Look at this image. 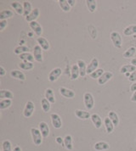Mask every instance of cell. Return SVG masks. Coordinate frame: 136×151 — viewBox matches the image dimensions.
<instances>
[{"instance_id": "cell-15", "label": "cell", "mask_w": 136, "mask_h": 151, "mask_svg": "<svg viewBox=\"0 0 136 151\" xmlns=\"http://www.w3.org/2000/svg\"><path fill=\"white\" fill-rule=\"evenodd\" d=\"M37 41H38V45L42 48L43 50L48 51V50L49 49V48H50L49 42H48V41L46 38H44V37H38Z\"/></svg>"}, {"instance_id": "cell-40", "label": "cell", "mask_w": 136, "mask_h": 151, "mask_svg": "<svg viewBox=\"0 0 136 151\" xmlns=\"http://www.w3.org/2000/svg\"><path fill=\"white\" fill-rule=\"evenodd\" d=\"M3 151H12V146L9 140H4L2 144Z\"/></svg>"}, {"instance_id": "cell-23", "label": "cell", "mask_w": 136, "mask_h": 151, "mask_svg": "<svg viewBox=\"0 0 136 151\" xmlns=\"http://www.w3.org/2000/svg\"><path fill=\"white\" fill-rule=\"evenodd\" d=\"M135 70V66L133 65H131V64H130V65H122V67L120 68V73L125 75V74L128 73V72H130V73L134 72Z\"/></svg>"}, {"instance_id": "cell-39", "label": "cell", "mask_w": 136, "mask_h": 151, "mask_svg": "<svg viewBox=\"0 0 136 151\" xmlns=\"http://www.w3.org/2000/svg\"><path fill=\"white\" fill-rule=\"evenodd\" d=\"M12 104V99H1L0 101V109L4 110L10 107Z\"/></svg>"}, {"instance_id": "cell-18", "label": "cell", "mask_w": 136, "mask_h": 151, "mask_svg": "<svg viewBox=\"0 0 136 151\" xmlns=\"http://www.w3.org/2000/svg\"><path fill=\"white\" fill-rule=\"evenodd\" d=\"M10 76L14 78L17 79V80H20V81H25L26 80V76L20 70H13L10 71Z\"/></svg>"}, {"instance_id": "cell-30", "label": "cell", "mask_w": 136, "mask_h": 151, "mask_svg": "<svg viewBox=\"0 0 136 151\" xmlns=\"http://www.w3.org/2000/svg\"><path fill=\"white\" fill-rule=\"evenodd\" d=\"M41 106H42V109L44 112H48L50 110V107H51V103L46 98H43L41 99Z\"/></svg>"}, {"instance_id": "cell-31", "label": "cell", "mask_w": 136, "mask_h": 151, "mask_svg": "<svg viewBox=\"0 0 136 151\" xmlns=\"http://www.w3.org/2000/svg\"><path fill=\"white\" fill-rule=\"evenodd\" d=\"M20 59L21 60H23V62H31L33 63L34 61V56L32 54L28 53H24L22 55H20Z\"/></svg>"}, {"instance_id": "cell-38", "label": "cell", "mask_w": 136, "mask_h": 151, "mask_svg": "<svg viewBox=\"0 0 136 151\" xmlns=\"http://www.w3.org/2000/svg\"><path fill=\"white\" fill-rule=\"evenodd\" d=\"M104 73H105V71H104L103 69L98 68L95 71H94L92 74H90L89 76H90V77H91L92 79H99Z\"/></svg>"}, {"instance_id": "cell-35", "label": "cell", "mask_w": 136, "mask_h": 151, "mask_svg": "<svg viewBox=\"0 0 136 151\" xmlns=\"http://www.w3.org/2000/svg\"><path fill=\"white\" fill-rule=\"evenodd\" d=\"M28 50H29V48L27 47V46H24V45H21V46H18L16 48H14V53L15 55H22L24 53H28Z\"/></svg>"}, {"instance_id": "cell-10", "label": "cell", "mask_w": 136, "mask_h": 151, "mask_svg": "<svg viewBox=\"0 0 136 151\" xmlns=\"http://www.w3.org/2000/svg\"><path fill=\"white\" fill-rule=\"evenodd\" d=\"M113 77V74L111 71H106L98 79V84L99 85H105L108 81H110Z\"/></svg>"}, {"instance_id": "cell-34", "label": "cell", "mask_w": 136, "mask_h": 151, "mask_svg": "<svg viewBox=\"0 0 136 151\" xmlns=\"http://www.w3.org/2000/svg\"><path fill=\"white\" fill-rule=\"evenodd\" d=\"M136 53V48L135 47H130L129 48H128L124 53H123V58L125 59H129V58H132L134 55H135Z\"/></svg>"}, {"instance_id": "cell-5", "label": "cell", "mask_w": 136, "mask_h": 151, "mask_svg": "<svg viewBox=\"0 0 136 151\" xmlns=\"http://www.w3.org/2000/svg\"><path fill=\"white\" fill-rule=\"evenodd\" d=\"M98 66H99V60L97 58L94 57L90 63L87 65V75L92 74L94 71H95L98 69Z\"/></svg>"}, {"instance_id": "cell-2", "label": "cell", "mask_w": 136, "mask_h": 151, "mask_svg": "<svg viewBox=\"0 0 136 151\" xmlns=\"http://www.w3.org/2000/svg\"><path fill=\"white\" fill-rule=\"evenodd\" d=\"M31 134H32V137H33L34 144L37 145V146L40 145L42 144V142H43V135L41 133L40 130H38V128L33 127L31 129Z\"/></svg>"}, {"instance_id": "cell-20", "label": "cell", "mask_w": 136, "mask_h": 151, "mask_svg": "<svg viewBox=\"0 0 136 151\" xmlns=\"http://www.w3.org/2000/svg\"><path fill=\"white\" fill-rule=\"evenodd\" d=\"M109 148H110L109 144H107L106 142H103V141L96 143L94 146V149L97 151L107 150H109Z\"/></svg>"}, {"instance_id": "cell-47", "label": "cell", "mask_w": 136, "mask_h": 151, "mask_svg": "<svg viewBox=\"0 0 136 151\" xmlns=\"http://www.w3.org/2000/svg\"><path fill=\"white\" fill-rule=\"evenodd\" d=\"M67 2L71 7H73L75 5V4H76V1H74V0H68Z\"/></svg>"}, {"instance_id": "cell-45", "label": "cell", "mask_w": 136, "mask_h": 151, "mask_svg": "<svg viewBox=\"0 0 136 151\" xmlns=\"http://www.w3.org/2000/svg\"><path fill=\"white\" fill-rule=\"evenodd\" d=\"M130 90H131L132 92H135L136 91V82L135 83H133V84H131V86H130Z\"/></svg>"}, {"instance_id": "cell-50", "label": "cell", "mask_w": 136, "mask_h": 151, "mask_svg": "<svg viewBox=\"0 0 136 151\" xmlns=\"http://www.w3.org/2000/svg\"><path fill=\"white\" fill-rule=\"evenodd\" d=\"M125 76H126L127 77H129V76H131V73H130V72H128V73H126V74H125Z\"/></svg>"}, {"instance_id": "cell-26", "label": "cell", "mask_w": 136, "mask_h": 151, "mask_svg": "<svg viewBox=\"0 0 136 151\" xmlns=\"http://www.w3.org/2000/svg\"><path fill=\"white\" fill-rule=\"evenodd\" d=\"M11 7L14 8V9L15 10V12L18 14H24L23 5L20 3H19V2H13V3H11Z\"/></svg>"}, {"instance_id": "cell-14", "label": "cell", "mask_w": 136, "mask_h": 151, "mask_svg": "<svg viewBox=\"0 0 136 151\" xmlns=\"http://www.w3.org/2000/svg\"><path fill=\"white\" fill-rule=\"evenodd\" d=\"M75 115L76 116L81 120H88L89 118H91V115L88 111L81 110H75Z\"/></svg>"}, {"instance_id": "cell-36", "label": "cell", "mask_w": 136, "mask_h": 151, "mask_svg": "<svg viewBox=\"0 0 136 151\" xmlns=\"http://www.w3.org/2000/svg\"><path fill=\"white\" fill-rule=\"evenodd\" d=\"M59 5L61 9L65 12H69L71 10V6L69 5L67 0H59Z\"/></svg>"}, {"instance_id": "cell-29", "label": "cell", "mask_w": 136, "mask_h": 151, "mask_svg": "<svg viewBox=\"0 0 136 151\" xmlns=\"http://www.w3.org/2000/svg\"><path fill=\"white\" fill-rule=\"evenodd\" d=\"M45 98L51 104H54L55 102L54 91H53L52 88H47V89L45 90Z\"/></svg>"}, {"instance_id": "cell-49", "label": "cell", "mask_w": 136, "mask_h": 151, "mask_svg": "<svg viewBox=\"0 0 136 151\" xmlns=\"http://www.w3.org/2000/svg\"><path fill=\"white\" fill-rule=\"evenodd\" d=\"M13 151H22V150H21V148H20V146H15V147L14 148Z\"/></svg>"}, {"instance_id": "cell-17", "label": "cell", "mask_w": 136, "mask_h": 151, "mask_svg": "<svg viewBox=\"0 0 136 151\" xmlns=\"http://www.w3.org/2000/svg\"><path fill=\"white\" fill-rule=\"evenodd\" d=\"M77 65H78V68H79V71H80V76L82 77L85 76L87 75V65H86V63L82 60H78L77 62Z\"/></svg>"}, {"instance_id": "cell-41", "label": "cell", "mask_w": 136, "mask_h": 151, "mask_svg": "<svg viewBox=\"0 0 136 151\" xmlns=\"http://www.w3.org/2000/svg\"><path fill=\"white\" fill-rule=\"evenodd\" d=\"M129 82H132V83H135L136 82V70L131 73V76L129 77Z\"/></svg>"}, {"instance_id": "cell-37", "label": "cell", "mask_w": 136, "mask_h": 151, "mask_svg": "<svg viewBox=\"0 0 136 151\" xmlns=\"http://www.w3.org/2000/svg\"><path fill=\"white\" fill-rule=\"evenodd\" d=\"M18 66L22 70H30L32 69H33L34 65L31 62H21L18 65Z\"/></svg>"}, {"instance_id": "cell-3", "label": "cell", "mask_w": 136, "mask_h": 151, "mask_svg": "<svg viewBox=\"0 0 136 151\" xmlns=\"http://www.w3.org/2000/svg\"><path fill=\"white\" fill-rule=\"evenodd\" d=\"M110 37H111V41L113 42V45H114L115 48H120L122 47V37H121V35H120L119 32H112L111 33V35H110Z\"/></svg>"}, {"instance_id": "cell-44", "label": "cell", "mask_w": 136, "mask_h": 151, "mask_svg": "<svg viewBox=\"0 0 136 151\" xmlns=\"http://www.w3.org/2000/svg\"><path fill=\"white\" fill-rule=\"evenodd\" d=\"M5 73H6L5 69L4 68L3 66H0V76H4Z\"/></svg>"}, {"instance_id": "cell-24", "label": "cell", "mask_w": 136, "mask_h": 151, "mask_svg": "<svg viewBox=\"0 0 136 151\" xmlns=\"http://www.w3.org/2000/svg\"><path fill=\"white\" fill-rule=\"evenodd\" d=\"M108 117L110 118V120L112 122V123H113V125L115 127L118 126V124H119V117H118V115L116 113L115 111H113V110L110 111L108 113Z\"/></svg>"}, {"instance_id": "cell-12", "label": "cell", "mask_w": 136, "mask_h": 151, "mask_svg": "<svg viewBox=\"0 0 136 151\" xmlns=\"http://www.w3.org/2000/svg\"><path fill=\"white\" fill-rule=\"evenodd\" d=\"M39 14H40V10H39V9L35 8L31 12V14H29V15H27V17H25V18H26V21H28L29 23H30V22H33V21H36V20L38 18Z\"/></svg>"}, {"instance_id": "cell-19", "label": "cell", "mask_w": 136, "mask_h": 151, "mask_svg": "<svg viewBox=\"0 0 136 151\" xmlns=\"http://www.w3.org/2000/svg\"><path fill=\"white\" fill-rule=\"evenodd\" d=\"M104 125H105V127H106V130L107 133H111L113 130H114V125L112 123V122L110 120V118L108 116L106 117L104 119Z\"/></svg>"}, {"instance_id": "cell-43", "label": "cell", "mask_w": 136, "mask_h": 151, "mask_svg": "<svg viewBox=\"0 0 136 151\" xmlns=\"http://www.w3.org/2000/svg\"><path fill=\"white\" fill-rule=\"evenodd\" d=\"M55 141H56V143L59 144H61L62 145V144H64V140L62 139V137H57L55 138Z\"/></svg>"}, {"instance_id": "cell-46", "label": "cell", "mask_w": 136, "mask_h": 151, "mask_svg": "<svg viewBox=\"0 0 136 151\" xmlns=\"http://www.w3.org/2000/svg\"><path fill=\"white\" fill-rule=\"evenodd\" d=\"M130 100H131L132 102H136V91H135V92H134L133 95L131 96V99H130Z\"/></svg>"}, {"instance_id": "cell-13", "label": "cell", "mask_w": 136, "mask_h": 151, "mask_svg": "<svg viewBox=\"0 0 136 151\" xmlns=\"http://www.w3.org/2000/svg\"><path fill=\"white\" fill-rule=\"evenodd\" d=\"M39 130H40L41 133L43 135V137H48L49 135V127L48 126V124L44 122H41L39 123Z\"/></svg>"}, {"instance_id": "cell-16", "label": "cell", "mask_w": 136, "mask_h": 151, "mask_svg": "<svg viewBox=\"0 0 136 151\" xmlns=\"http://www.w3.org/2000/svg\"><path fill=\"white\" fill-rule=\"evenodd\" d=\"M91 120H92V122L95 125V128L99 129L101 128L102 126V119L101 117L98 114H92L91 115Z\"/></svg>"}, {"instance_id": "cell-7", "label": "cell", "mask_w": 136, "mask_h": 151, "mask_svg": "<svg viewBox=\"0 0 136 151\" xmlns=\"http://www.w3.org/2000/svg\"><path fill=\"white\" fill-rule=\"evenodd\" d=\"M33 56L36 61L43 62V49H42V48L38 44L34 46Z\"/></svg>"}, {"instance_id": "cell-27", "label": "cell", "mask_w": 136, "mask_h": 151, "mask_svg": "<svg viewBox=\"0 0 136 151\" xmlns=\"http://www.w3.org/2000/svg\"><path fill=\"white\" fill-rule=\"evenodd\" d=\"M23 9H24V14H23V15L25 17H27V15H29V14H31V12L33 10V8H32L31 3L28 2V1H24L23 2Z\"/></svg>"}, {"instance_id": "cell-22", "label": "cell", "mask_w": 136, "mask_h": 151, "mask_svg": "<svg viewBox=\"0 0 136 151\" xmlns=\"http://www.w3.org/2000/svg\"><path fill=\"white\" fill-rule=\"evenodd\" d=\"M14 16V13L9 9H4L0 12V21H7V19Z\"/></svg>"}, {"instance_id": "cell-11", "label": "cell", "mask_w": 136, "mask_h": 151, "mask_svg": "<svg viewBox=\"0 0 136 151\" xmlns=\"http://www.w3.org/2000/svg\"><path fill=\"white\" fill-rule=\"evenodd\" d=\"M59 92H60L61 95L67 98V99H72L75 97V93L72 90L68 89V88H64V87H61L59 88Z\"/></svg>"}, {"instance_id": "cell-21", "label": "cell", "mask_w": 136, "mask_h": 151, "mask_svg": "<svg viewBox=\"0 0 136 151\" xmlns=\"http://www.w3.org/2000/svg\"><path fill=\"white\" fill-rule=\"evenodd\" d=\"M79 76H80V71H79L77 64L72 65V70H71V79L72 80H77Z\"/></svg>"}, {"instance_id": "cell-42", "label": "cell", "mask_w": 136, "mask_h": 151, "mask_svg": "<svg viewBox=\"0 0 136 151\" xmlns=\"http://www.w3.org/2000/svg\"><path fill=\"white\" fill-rule=\"evenodd\" d=\"M7 27V21H0V31H4Z\"/></svg>"}, {"instance_id": "cell-33", "label": "cell", "mask_w": 136, "mask_h": 151, "mask_svg": "<svg viewBox=\"0 0 136 151\" xmlns=\"http://www.w3.org/2000/svg\"><path fill=\"white\" fill-rule=\"evenodd\" d=\"M123 33L125 36H131L136 33V25L129 26L123 30Z\"/></svg>"}, {"instance_id": "cell-1", "label": "cell", "mask_w": 136, "mask_h": 151, "mask_svg": "<svg viewBox=\"0 0 136 151\" xmlns=\"http://www.w3.org/2000/svg\"><path fill=\"white\" fill-rule=\"evenodd\" d=\"M83 101H84V105L88 110H92L95 106V99L94 96L91 93L87 92L83 95Z\"/></svg>"}, {"instance_id": "cell-9", "label": "cell", "mask_w": 136, "mask_h": 151, "mask_svg": "<svg viewBox=\"0 0 136 151\" xmlns=\"http://www.w3.org/2000/svg\"><path fill=\"white\" fill-rule=\"evenodd\" d=\"M61 73H62V70H61V68H54L50 72H49V74H48V80L50 81V82H55L59 77H60V76L61 75Z\"/></svg>"}, {"instance_id": "cell-25", "label": "cell", "mask_w": 136, "mask_h": 151, "mask_svg": "<svg viewBox=\"0 0 136 151\" xmlns=\"http://www.w3.org/2000/svg\"><path fill=\"white\" fill-rule=\"evenodd\" d=\"M64 144L65 147L68 150H73V145H72V137L71 135H67L64 137Z\"/></svg>"}, {"instance_id": "cell-4", "label": "cell", "mask_w": 136, "mask_h": 151, "mask_svg": "<svg viewBox=\"0 0 136 151\" xmlns=\"http://www.w3.org/2000/svg\"><path fill=\"white\" fill-rule=\"evenodd\" d=\"M34 109H35V106H34V104L33 101H27L26 104V106H25V109L23 111V115L24 116L29 118L33 116L34 112Z\"/></svg>"}, {"instance_id": "cell-8", "label": "cell", "mask_w": 136, "mask_h": 151, "mask_svg": "<svg viewBox=\"0 0 136 151\" xmlns=\"http://www.w3.org/2000/svg\"><path fill=\"white\" fill-rule=\"evenodd\" d=\"M29 26H30L31 29L35 32V34L37 35L38 37H40L41 35L43 33V28L40 26V24L37 21H33V22L29 23Z\"/></svg>"}, {"instance_id": "cell-6", "label": "cell", "mask_w": 136, "mask_h": 151, "mask_svg": "<svg viewBox=\"0 0 136 151\" xmlns=\"http://www.w3.org/2000/svg\"><path fill=\"white\" fill-rule=\"evenodd\" d=\"M50 118H51V122H52V125L54 128L56 129H60L62 127V122H61V116L56 114V113H52L50 115Z\"/></svg>"}, {"instance_id": "cell-32", "label": "cell", "mask_w": 136, "mask_h": 151, "mask_svg": "<svg viewBox=\"0 0 136 151\" xmlns=\"http://www.w3.org/2000/svg\"><path fill=\"white\" fill-rule=\"evenodd\" d=\"M86 5L88 9V11L91 13H94L96 10L97 7V2L95 0H87L86 1Z\"/></svg>"}, {"instance_id": "cell-28", "label": "cell", "mask_w": 136, "mask_h": 151, "mask_svg": "<svg viewBox=\"0 0 136 151\" xmlns=\"http://www.w3.org/2000/svg\"><path fill=\"white\" fill-rule=\"evenodd\" d=\"M0 98L1 99H12L14 94L9 90L2 89L0 91Z\"/></svg>"}, {"instance_id": "cell-48", "label": "cell", "mask_w": 136, "mask_h": 151, "mask_svg": "<svg viewBox=\"0 0 136 151\" xmlns=\"http://www.w3.org/2000/svg\"><path fill=\"white\" fill-rule=\"evenodd\" d=\"M131 65H135V66L136 67V58H134V59H132V60H131Z\"/></svg>"}]
</instances>
